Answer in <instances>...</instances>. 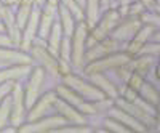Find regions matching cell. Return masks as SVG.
Here are the masks:
<instances>
[{"instance_id": "obj_1", "label": "cell", "mask_w": 160, "mask_h": 133, "mask_svg": "<svg viewBox=\"0 0 160 133\" xmlns=\"http://www.w3.org/2000/svg\"><path fill=\"white\" fill-rule=\"evenodd\" d=\"M90 32L88 24L78 21L75 24L74 34L71 35V64L72 69L82 71L85 66V51H87V35Z\"/></svg>"}, {"instance_id": "obj_36", "label": "cell", "mask_w": 160, "mask_h": 133, "mask_svg": "<svg viewBox=\"0 0 160 133\" xmlns=\"http://www.w3.org/2000/svg\"><path fill=\"white\" fill-rule=\"evenodd\" d=\"M2 2H3V5H5V7H8V8H13V10H15V8L19 5L21 0H2Z\"/></svg>"}, {"instance_id": "obj_41", "label": "cell", "mask_w": 160, "mask_h": 133, "mask_svg": "<svg viewBox=\"0 0 160 133\" xmlns=\"http://www.w3.org/2000/svg\"><path fill=\"white\" fill-rule=\"evenodd\" d=\"M3 10H5V5H3V2H2V0H0V16H2Z\"/></svg>"}, {"instance_id": "obj_16", "label": "cell", "mask_w": 160, "mask_h": 133, "mask_svg": "<svg viewBox=\"0 0 160 133\" xmlns=\"http://www.w3.org/2000/svg\"><path fill=\"white\" fill-rule=\"evenodd\" d=\"M32 69V64H11L0 69V84L2 82H21L28 79Z\"/></svg>"}, {"instance_id": "obj_29", "label": "cell", "mask_w": 160, "mask_h": 133, "mask_svg": "<svg viewBox=\"0 0 160 133\" xmlns=\"http://www.w3.org/2000/svg\"><path fill=\"white\" fill-rule=\"evenodd\" d=\"M158 53H160V43L149 40V42H146V43L142 45V48L139 50L138 55H148V56H155V58H157Z\"/></svg>"}, {"instance_id": "obj_11", "label": "cell", "mask_w": 160, "mask_h": 133, "mask_svg": "<svg viewBox=\"0 0 160 133\" xmlns=\"http://www.w3.org/2000/svg\"><path fill=\"white\" fill-rule=\"evenodd\" d=\"M141 21L139 18L135 16H125L120 19V23L115 26V29L111 32V37H114L115 40H118L120 43L128 42L130 38L138 32V29L141 28Z\"/></svg>"}, {"instance_id": "obj_7", "label": "cell", "mask_w": 160, "mask_h": 133, "mask_svg": "<svg viewBox=\"0 0 160 133\" xmlns=\"http://www.w3.org/2000/svg\"><path fill=\"white\" fill-rule=\"evenodd\" d=\"M11 98V117H10V125L18 127L22 125L26 122V112H28V108H26V101H24V88L19 82H15L13 85V90L10 93Z\"/></svg>"}, {"instance_id": "obj_39", "label": "cell", "mask_w": 160, "mask_h": 133, "mask_svg": "<svg viewBox=\"0 0 160 133\" xmlns=\"http://www.w3.org/2000/svg\"><path fill=\"white\" fill-rule=\"evenodd\" d=\"M85 2H87V0H75V3H77L80 8H82V10L85 8Z\"/></svg>"}, {"instance_id": "obj_33", "label": "cell", "mask_w": 160, "mask_h": 133, "mask_svg": "<svg viewBox=\"0 0 160 133\" xmlns=\"http://www.w3.org/2000/svg\"><path fill=\"white\" fill-rule=\"evenodd\" d=\"M13 85H15V82H2V84H0V103H2L11 93Z\"/></svg>"}, {"instance_id": "obj_34", "label": "cell", "mask_w": 160, "mask_h": 133, "mask_svg": "<svg viewBox=\"0 0 160 133\" xmlns=\"http://www.w3.org/2000/svg\"><path fill=\"white\" fill-rule=\"evenodd\" d=\"M139 3L144 7V10L158 13V0H139Z\"/></svg>"}, {"instance_id": "obj_35", "label": "cell", "mask_w": 160, "mask_h": 133, "mask_svg": "<svg viewBox=\"0 0 160 133\" xmlns=\"http://www.w3.org/2000/svg\"><path fill=\"white\" fill-rule=\"evenodd\" d=\"M0 47H13L10 37L5 32H0Z\"/></svg>"}, {"instance_id": "obj_32", "label": "cell", "mask_w": 160, "mask_h": 133, "mask_svg": "<svg viewBox=\"0 0 160 133\" xmlns=\"http://www.w3.org/2000/svg\"><path fill=\"white\" fill-rule=\"evenodd\" d=\"M58 72H59V77L72 72V64H71V61H66V59H59V58H58Z\"/></svg>"}, {"instance_id": "obj_9", "label": "cell", "mask_w": 160, "mask_h": 133, "mask_svg": "<svg viewBox=\"0 0 160 133\" xmlns=\"http://www.w3.org/2000/svg\"><path fill=\"white\" fill-rule=\"evenodd\" d=\"M114 106H117V108H120V109H123L125 112H128L130 115H133L135 119H138V120L148 128V130H151L152 127H155L157 125V115H152V114H149V112H146L144 109H141L139 106L136 104V103H133V101H128V100H125V98H122V96H117L115 100H114Z\"/></svg>"}, {"instance_id": "obj_25", "label": "cell", "mask_w": 160, "mask_h": 133, "mask_svg": "<svg viewBox=\"0 0 160 133\" xmlns=\"http://www.w3.org/2000/svg\"><path fill=\"white\" fill-rule=\"evenodd\" d=\"M93 128L88 124H64L53 133H88Z\"/></svg>"}, {"instance_id": "obj_21", "label": "cell", "mask_w": 160, "mask_h": 133, "mask_svg": "<svg viewBox=\"0 0 160 133\" xmlns=\"http://www.w3.org/2000/svg\"><path fill=\"white\" fill-rule=\"evenodd\" d=\"M101 0H87L85 2V8H83V13H85V23L88 24V28L91 29L95 26L101 16Z\"/></svg>"}, {"instance_id": "obj_23", "label": "cell", "mask_w": 160, "mask_h": 133, "mask_svg": "<svg viewBox=\"0 0 160 133\" xmlns=\"http://www.w3.org/2000/svg\"><path fill=\"white\" fill-rule=\"evenodd\" d=\"M32 8H34L32 0H21L19 5L16 7L15 18H16V24H18V28H19L21 31H22V28H24L26 21H28V18H29V15H31Z\"/></svg>"}, {"instance_id": "obj_27", "label": "cell", "mask_w": 160, "mask_h": 133, "mask_svg": "<svg viewBox=\"0 0 160 133\" xmlns=\"http://www.w3.org/2000/svg\"><path fill=\"white\" fill-rule=\"evenodd\" d=\"M139 21L141 24H148V26H154V28H158L160 26V16L157 11H148L144 10L139 15Z\"/></svg>"}, {"instance_id": "obj_2", "label": "cell", "mask_w": 160, "mask_h": 133, "mask_svg": "<svg viewBox=\"0 0 160 133\" xmlns=\"http://www.w3.org/2000/svg\"><path fill=\"white\" fill-rule=\"evenodd\" d=\"M131 59V56L128 55V53L125 50H118L115 53H111V55L108 56H102L99 59H95L91 63H87L83 66V75H88V74H95V72H111L117 68H120V66L123 64H128Z\"/></svg>"}, {"instance_id": "obj_13", "label": "cell", "mask_w": 160, "mask_h": 133, "mask_svg": "<svg viewBox=\"0 0 160 133\" xmlns=\"http://www.w3.org/2000/svg\"><path fill=\"white\" fill-rule=\"evenodd\" d=\"M34 59L29 53H26L15 47H0V64L11 66V64H32Z\"/></svg>"}, {"instance_id": "obj_15", "label": "cell", "mask_w": 160, "mask_h": 133, "mask_svg": "<svg viewBox=\"0 0 160 133\" xmlns=\"http://www.w3.org/2000/svg\"><path fill=\"white\" fill-rule=\"evenodd\" d=\"M53 109H55L59 115H62L68 124H88L87 115H83L80 111H77L74 106H71L69 103H66L61 98H58L55 101V108Z\"/></svg>"}, {"instance_id": "obj_14", "label": "cell", "mask_w": 160, "mask_h": 133, "mask_svg": "<svg viewBox=\"0 0 160 133\" xmlns=\"http://www.w3.org/2000/svg\"><path fill=\"white\" fill-rule=\"evenodd\" d=\"M88 80L95 85V87H98L102 93H104V96L106 98H111V100H115L117 96H118V88H117V85L111 80V79L106 75L104 72H95V74H88V75H85Z\"/></svg>"}, {"instance_id": "obj_19", "label": "cell", "mask_w": 160, "mask_h": 133, "mask_svg": "<svg viewBox=\"0 0 160 133\" xmlns=\"http://www.w3.org/2000/svg\"><path fill=\"white\" fill-rule=\"evenodd\" d=\"M62 37H64V34H62V29H61V24H59V21H55V24L51 26L50 34H48L45 42H47L48 51L51 53V55H55L56 58H58V48H59V43L62 40Z\"/></svg>"}, {"instance_id": "obj_28", "label": "cell", "mask_w": 160, "mask_h": 133, "mask_svg": "<svg viewBox=\"0 0 160 133\" xmlns=\"http://www.w3.org/2000/svg\"><path fill=\"white\" fill-rule=\"evenodd\" d=\"M58 58L71 61V38L69 37H62L59 48H58Z\"/></svg>"}, {"instance_id": "obj_30", "label": "cell", "mask_w": 160, "mask_h": 133, "mask_svg": "<svg viewBox=\"0 0 160 133\" xmlns=\"http://www.w3.org/2000/svg\"><path fill=\"white\" fill-rule=\"evenodd\" d=\"M144 80H146V77L144 75H141V74H138V72H133L131 71V74H130V77H128V80L125 82L130 88H133L135 91H138L139 88H141V85L144 84Z\"/></svg>"}, {"instance_id": "obj_5", "label": "cell", "mask_w": 160, "mask_h": 133, "mask_svg": "<svg viewBox=\"0 0 160 133\" xmlns=\"http://www.w3.org/2000/svg\"><path fill=\"white\" fill-rule=\"evenodd\" d=\"M45 79H47V72L42 66H34L31 69V72L28 75V84H26V87H22L24 88V101H26V108L28 109L42 95Z\"/></svg>"}, {"instance_id": "obj_20", "label": "cell", "mask_w": 160, "mask_h": 133, "mask_svg": "<svg viewBox=\"0 0 160 133\" xmlns=\"http://www.w3.org/2000/svg\"><path fill=\"white\" fill-rule=\"evenodd\" d=\"M58 16H59V24H61V29H62V34L64 37H69L74 34V29H75V18L71 15V11L68 8H64L62 5L58 7Z\"/></svg>"}, {"instance_id": "obj_18", "label": "cell", "mask_w": 160, "mask_h": 133, "mask_svg": "<svg viewBox=\"0 0 160 133\" xmlns=\"http://www.w3.org/2000/svg\"><path fill=\"white\" fill-rule=\"evenodd\" d=\"M130 66V69L133 72H138L141 75H148L154 66H157V58L155 56H148V55H136V56H133L128 63Z\"/></svg>"}, {"instance_id": "obj_6", "label": "cell", "mask_w": 160, "mask_h": 133, "mask_svg": "<svg viewBox=\"0 0 160 133\" xmlns=\"http://www.w3.org/2000/svg\"><path fill=\"white\" fill-rule=\"evenodd\" d=\"M64 124H68L66 119L56 112V114H48L45 117H40L34 122H24L22 125L18 127V131L21 133H26V131L28 133H50V131H55Z\"/></svg>"}, {"instance_id": "obj_24", "label": "cell", "mask_w": 160, "mask_h": 133, "mask_svg": "<svg viewBox=\"0 0 160 133\" xmlns=\"http://www.w3.org/2000/svg\"><path fill=\"white\" fill-rule=\"evenodd\" d=\"M10 117H11V98L8 95L0 103V131L7 125H10Z\"/></svg>"}, {"instance_id": "obj_37", "label": "cell", "mask_w": 160, "mask_h": 133, "mask_svg": "<svg viewBox=\"0 0 160 133\" xmlns=\"http://www.w3.org/2000/svg\"><path fill=\"white\" fill-rule=\"evenodd\" d=\"M32 3H34L35 8H42L45 5V0H32Z\"/></svg>"}, {"instance_id": "obj_10", "label": "cell", "mask_w": 160, "mask_h": 133, "mask_svg": "<svg viewBox=\"0 0 160 133\" xmlns=\"http://www.w3.org/2000/svg\"><path fill=\"white\" fill-rule=\"evenodd\" d=\"M120 47H122V43H120L118 40H115L114 37H106L102 38V40H99L98 43H95L93 47L87 48L85 51V64L87 63H91L95 59H99L102 56H108L111 55V53H115L120 50Z\"/></svg>"}, {"instance_id": "obj_26", "label": "cell", "mask_w": 160, "mask_h": 133, "mask_svg": "<svg viewBox=\"0 0 160 133\" xmlns=\"http://www.w3.org/2000/svg\"><path fill=\"white\" fill-rule=\"evenodd\" d=\"M102 130L106 131H114V133H130V130L123 125V124H120L118 120H115L114 117L108 115L102 120Z\"/></svg>"}, {"instance_id": "obj_42", "label": "cell", "mask_w": 160, "mask_h": 133, "mask_svg": "<svg viewBox=\"0 0 160 133\" xmlns=\"http://www.w3.org/2000/svg\"><path fill=\"white\" fill-rule=\"evenodd\" d=\"M0 32H5V29H3V24H2V21H0Z\"/></svg>"}, {"instance_id": "obj_3", "label": "cell", "mask_w": 160, "mask_h": 133, "mask_svg": "<svg viewBox=\"0 0 160 133\" xmlns=\"http://www.w3.org/2000/svg\"><path fill=\"white\" fill-rule=\"evenodd\" d=\"M66 87H69L71 90H74L77 95H80L82 98L88 100V101H98V100H102L106 98L104 96V93L93 85L88 79H83V77H80L74 72H69V74H66L62 75V82Z\"/></svg>"}, {"instance_id": "obj_31", "label": "cell", "mask_w": 160, "mask_h": 133, "mask_svg": "<svg viewBox=\"0 0 160 133\" xmlns=\"http://www.w3.org/2000/svg\"><path fill=\"white\" fill-rule=\"evenodd\" d=\"M144 11V7L139 3V0L136 2H131L127 5V16H135V18H139V15Z\"/></svg>"}, {"instance_id": "obj_17", "label": "cell", "mask_w": 160, "mask_h": 133, "mask_svg": "<svg viewBox=\"0 0 160 133\" xmlns=\"http://www.w3.org/2000/svg\"><path fill=\"white\" fill-rule=\"evenodd\" d=\"M108 115L114 117L115 120H118L120 124H123L130 131H136V133H144V131H148V128H146L138 119H135L133 115H130L128 112H125L123 109H120L117 108V106H112V108L108 111Z\"/></svg>"}, {"instance_id": "obj_22", "label": "cell", "mask_w": 160, "mask_h": 133, "mask_svg": "<svg viewBox=\"0 0 160 133\" xmlns=\"http://www.w3.org/2000/svg\"><path fill=\"white\" fill-rule=\"evenodd\" d=\"M138 95L144 101H148L149 104H152V106H155V108H157V104H158V88H157L155 84H152L151 80L146 79L144 84L141 85V88L138 90Z\"/></svg>"}, {"instance_id": "obj_8", "label": "cell", "mask_w": 160, "mask_h": 133, "mask_svg": "<svg viewBox=\"0 0 160 133\" xmlns=\"http://www.w3.org/2000/svg\"><path fill=\"white\" fill-rule=\"evenodd\" d=\"M56 100H58V95H56L55 90L42 93V95L37 98V101L28 109V112H26V122H34L40 117L48 115L53 111V108H55Z\"/></svg>"}, {"instance_id": "obj_38", "label": "cell", "mask_w": 160, "mask_h": 133, "mask_svg": "<svg viewBox=\"0 0 160 133\" xmlns=\"http://www.w3.org/2000/svg\"><path fill=\"white\" fill-rule=\"evenodd\" d=\"M102 8H111V0H101Z\"/></svg>"}, {"instance_id": "obj_4", "label": "cell", "mask_w": 160, "mask_h": 133, "mask_svg": "<svg viewBox=\"0 0 160 133\" xmlns=\"http://www.w3.org/2000/svg\"><path fill=\"white\" fill-rule=\"evenodd\" d=\"M29 55L32 56V59L35 63H38V66H42L45 69L47 74L53 75V77H59L58 72V58L55 55H51L47 48V42L43 38H35L31 50H29Z\"/></svg>"}, {"instance_id": "obj_40", "label": "cell", "mask_w": 160, "mask_h": 133, "mask_svg": "<svg viewBox=\"0 0 160 133\" xmlns=\"http://www.w3.org/2000/svg\"><path fill=\"white\" fill-rule=\"evenodd\" d=\"M133 0H117V3L118 5H128V3H131Z\"/></svg>"}, {"instance_id": "obj_12", "label": "cell", "mask_w": 160, "mask_h": 133, "mask_svg": "<svg viewBox=\"0 0 160 133\" xmlns=\"http://www.w3.org/2000/svg\"><path fill=\"white\" fill-rule=\"evenodd\" d=\"M158 28H154V26H148V24H142L141 28L138 29V32L133 35L130 40L127 42V47H125V51L128 53V55L133 58V56H136L139 50L142 48V45L146 42H149L151 40V37L152 34L157 31Z\"/></svg>"}]
</instances>
